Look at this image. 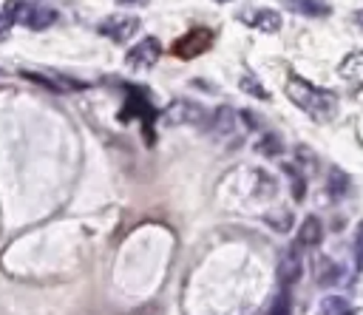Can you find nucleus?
I'll use <instances>...</instances> for the list:
<instances>
[{
  "label": "nucleus",
  "instance_id": "1",
  "mask_svg": "<svg viewBox=\"0 0 363 315\" xmlns=\"http://www.w3.org/2000/svg\"><path fill=\"white\" fill-rule=\"evenodd\" d=\"M286 96L312 119L318 122H329L337 116V96L326 88H318L312 85L309 79L298 77V74H289L286 79Z\"/></svg>",
  "mask_w": 363,
  "mask_h": 315
},
{
  "label": "nucleus",
  "instance_id": "2",
  "mask_svg": "<svg viewBox=\"0 0 363 315\" xmlns=\"http://www.w3.org/2000/svg\"><path fill=\"white\" fill-rule=\"evenodd\" d=\"M9 14H11L14 23H23V26H28V28H34V31L48 28V26L57 20V11H54V9H34V6H28V3H11V6H9Z\"/></svg>",
  "mask_w": 363,
  "mask_h": 315
},
{
  "label": "nucleus",
  "instance_id": "3",
  "mask_svg": "<svg viewBox=\"0 0 363 315\" xmlns=\"http://www.w3.org/2000/svg\"><path fill=\"white\" fill-rule=\"evenodd\" d=\"M136 31H139V17H130V14H113L99 23V34H105L113 43H128Z\"/></svg>",
  "mask_w": 363,
  "mask_h": 315
},
{
  "label": "nucleus",
  "instance_id": "4",
  "mask_svg": "<svg viewBox=\"0 0 363 315\" xmlns=\"http://www.w3.org/2000/svg\"><path fill=\"white\" fill-rule=\"evenodd\" d=\"M164 119L170 125H201L204 122V108L199 102H190V99H176L164 111Z\"/></svg>",
  "mask_w": 363,
  "mask_h": 315
},
{
  "label": "nucleus",
  "instance_id": "5",
  "mask_svg": "<svg viewBox=\"0 0 363 315\" xmlns=\"http://www.w3.org/2000/svg\"><path fill=\"white\" fill-rule=\"evenodd\" d=\"M210 45H213V34H210L207 28H193L190 34H184V37L173 45V51H176L182 60H190V57L204 54Z\"/></svg>",
  "mask_w": 363,
  "mask_h": 315
},
{
  "label": "nucleus",
  "instance_id": "6",
  "mask_svg": "<svg viewBox=\"0 0 363 315\" xmlns=\"http://www.w3.org/2000/svg\"><path fill=\"white\" fill-rule=\"evenodd\" d=\"M159 54H162L159 40H156V37H145V40H139V43L128 51L125 62H128L130 68H150V65L159 60Z\"/></svg>",
  "mask_w": 363,
  "mask_h": 315
},
{
  "label": "nucleus",
  "instance_id": "7",
  "mask_svg": "<svg viewBox=\"0 0 363 315\" xmlns=\"http://www.w3.org/2000/svg\"><path fill=\"white\" fill-rule=\"evenodd\" d=\"M301 275H303V258H301V253L298 250H286L281 255V261H278V281H281V287L286 289V287L298 284Z\"/></svg>",
  "mask_w": 363,
  "mask_h": 315
},
{
  "label": "nucleus",
  "instance_id": "8",
  "mask_svg": "<svg viewBox=\"0 0 363 315\" xmlns=\"http://www.w3.org/2000/svg\"><path fill=\"white\" fill-rule=\"evenodd\" d=\"M235 131H238V114H235L230 105L216 108L213 116H210V133L218 136V139H227V136H233Z\"/></svg>",
  "mask_w": 363,
  "mask_h": 315
},
{
  "label": "nucleus",
  "instance_id": "9",
  "mask_svg": "<svg viewBox=\"0 0 363 315\" xmlns=\"http://www.w3.org/2000/svg\"><path fill=\"white\" fill-rule=\"evenodd\" d=\"M337 74H340L343 79H349L352 85H363V48L346 54V57L340 60V65H337Z\"/></svg>",
  "mask_w": 363,
  "mask_h": 315
},
{
  "label": "nucleus",
  "instance_id": "10",
  "mask_svg": "<svg viewBox=\"0 0 363 315\" xmlns=\"http://www.w3.org/2000/svg\"><path fill=\"white\" fill-rule=\"evenodd\" d=\"M244 23H250V26L258 28V31L272 34V31L281 28V14H278L275 9H258V11H250V14L244 17Z\"/></svg>",
  "mask_w": 363,
  "mask_h": 315
},
{
  "label": "nucleus",
  "instance_id": "11",
  "mask_svg": "<svg viewBox=\"0 0 363 315\" xmlns=\"http://www.w3.org/2000/svg\"><path fill=\"white\" fill-rule=\"evenodd\" d=\"M281 6L301 17H326L332 11L329 3H323V0H281Z\"/></svg>",
  "mask_w": 363,
  "mask_h": 315
},
{
  "label": "nucleus",
  "instance_id": "12",
  "mask_svg": "<svg viewBox=\"0 0 363 315\" xmlns=\"http://www.w3.org/2000/svg\"><path fill=\"white\" fill-rule=\"evenodd\" d=\"M323 238V224L318 216H306L301 221V230H298V244L301 247H318Z\"/></svg>",
  "mask_w": 363,
  "mask_h": 315
},
{
  "label": "nucleus",
  "instance_id": "13",
  "mask_svg": "<svg viewBox=\"0 0 363 315\" xmlns=\"http://www.w3.org/2000/svg\"><path fill=\"white\" fill-rule=\"evenodd\" d=\"M326 193H329L332 201L346 199V193H349V176H346L340 167H329V176H326Z\"/></svg>",
  "mask_w": 363,
  "mask_h": 315
},
{
  "label": "nucleus",
  "instance_id": "14",
  "mask_svg": "<svg viewBox=\"0 0 363 315\" xmlns=\"http://www.w3.org/2000/svg\"><path fill=\"white\" fill-rule=\"evenodd\" d=\"M337 278H340V267H337L332 258L320 255V258L315 261V281H318L320 287H332V284H337Z\"/></svg>",
  "mask_w": 363,
  "mask_h": 315
},
{
  "label": "nucleus",
  "instance_id": "15",
  "mask_svg": "<svg viewBox=\"0 0 363 315\" xmlns=\"http://www.w3.org/2000/svg\"><path fill=\"white\" fill-rule=\"evenodd\" d=\"M318 309H320V315H354L352 306H349V301L340 298V295H326Z\"/></svg>",
  "mask_w": 363,
  "mask_h": 315
},
{
  "label": "nucleus",
  "instance_id": "16",
  "mask_svg": "<svg viewBox=\"0 0 363 315\" xmlns=\"http://www.w3.org/2000/svg\"><path fill=\"white\" fill-rule=\"evenodd\" d=\"M258 153H264V156H278V153H284V145H281V139L275 136V133H261V139H258Z\"/></svg>",
  "mask_w": 363,
  "mask_h": 315
},
{
  "label": "nucleus",
  "instance_id": "17",
  "mask_svg": "<svg viewBox=\"0 0 363 315\" xmlns=\"http://www.w3.org/2000/svg\"><path fill=\"white\" fill-rule=\"evenodd\" d=\"M269 315H292V298H289L286 289H281V292L275 295V301H272V306H269Z\"/></svg>",
  "mask_w": 363,
  "mask_h": 315
},
{
  "label": "nucleus",
  "instance_id": "18",
  "mask_svg": "<svg viewBox=\"0 0 363 315\" xmlns=\"http://www.w3.org/2000/svg\"><path fill=\"white\" fill-rule=\"evenodd\" d=\"M284 170L289 173V182H292V196H295V199L301 201V199H303V190H306V182H303V173H301V170H295L292 165H286Z\"/></svg>",
  "mask_w": 363,
  "mask_h": 315
},
{
  "label": "nucleus",
  "instance_id": "19",
  "mask_svg": "<svg viewBox=\"0 0 363 315\" xmlns=\"http://www.w3.org/2000/svg\"><path fill=\"white\" fill-rule=\"evenodd\" d=\"M241 91H247V94H252V96H258V99H267V96H269L267 88H261V82H258L255 77H250V74L241 77Z\"/></svg>",
  "mask_w": 363,
  "mask_h": 315
},
{
  "label": "nucleus",
  "instance_id": "20",
  "mask_svg": "<svg viewBox=\"0 0 363 315\" xmlns=\"http://www.w3.org/2000/svg\"><path fill=\"white\" fill-rule=\"evenodd\" d=\"M352 250H354V270L363 272V221H360L357 230H354V244H352Z\"/></svg>",
  "mask_w": 363,
  "mask_h": 315
},
{
  "label": "nucleus",
  "instance_id": "21",
  "mask_svg": "<svg viewBox=\"0 0 363 315\" xmlns=\"http://www.w3.org/2000/svg\"><path fill=\"white\" fill-rule=\"evenodd\" d=\"M11 26H14V20H11V14H9V11H0V40H6V37H9V31H11Z\"/></svg>",
  "mask_w": 363,
  "mask_h": 315
},
{
  "label": "nucleus",
  "instance_id": "22",
  "mask_svg": "<svg viewBox=\"0 0 363 315\" xmlns=\"http://www.w3.org/2000/svg\"><path fill=\"white\" fill-rule=\"evenodd\" d=\"M354 23L363 28V9H360V11H354Z\"/></svg>",
  "mask_w": 363,
  "mask_h": 315
},
{
  "label": "nucleus",
  "instance_id": "23",
  "mask_svg": "<svg viewBox=\"0 0 363 315\" xmlns=\"http://www.w3.org/2000/svg\"><path fill=\"white\" fill-rule=\"evenodd\" d=\"M119 3H147V0H119Z\"/></svg>",
  "mask_w": 363,
  "mask_h": 315
},
{
  "label": "nucleus",
  "instance_id": "24",
  "mask_svg": "<svg viewBox=\"0 0 363 315\" xmlns=\"http://www.w3.org/2000/svg\"><path fill=\"white\" fill-rule=\"evenodd\" d=\"M218 3H227V0H218Z\"/></svg>",
  "mask_w": 363,
  "mask_h": 315
}]
</instances>
